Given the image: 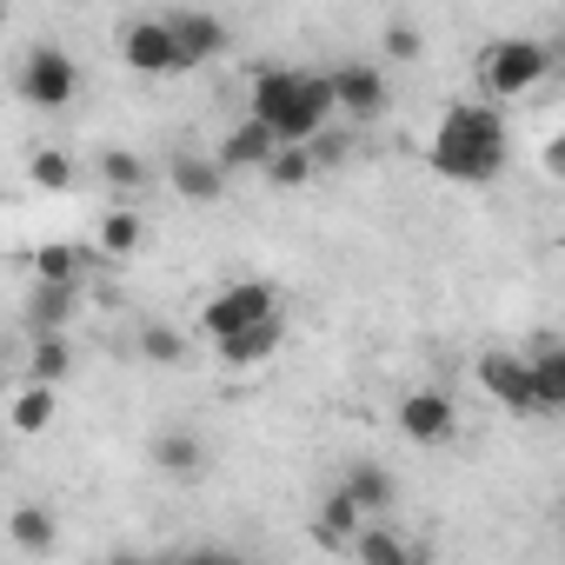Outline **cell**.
Segmentation results:
<instances>
[{
  "mask_svg": "<svg viewBox=\"0 0 565 565\" xmlns=\"http://www.w3.org/2000/svg\"><path fill=\"white\" fill-rule=\"evenodd\" d=\"M479 386H486L505 413L545 419V413H539V393H532V360H525V353H479Z\"/></svg>",
  "mask_w": 565,
  "mask_h": 565,
  "instance_id": "7",
  "label": "cell"
},
{
  "mask_svg": "<svg viewBox=\"0 0 565 565\" xmlns=\"http://www.w3.org/2000/svg\"><path fill=\"white\" fill-rule=\"evenodd\" d=\"M366 525H373V519L353 505V492H347V486H333V492L320 499V512H313V539H320L327 552H353Z\"/></svg>",
  "mask_w": 565,
  "mask_h": 565,
  "instance_id": "12",
  "label": "cell"
},
{
  "mask_svg": "<svg viewBox=\"0 0 565 565\" xmlns=\"http://www.w3.org/2000/svg\"><path fill=\"white\" fill-rule=\"evenodd\" d=\"M107 565H153V558H140V552H114Z\"/></svg>",
  "mask_w": 565,
  "mask_h": 565,
  "instance_id": "33",
  "label": "cell"
},
{
  "mask_svg": "<svg viewBox=\"0 0 565 565\" xmlns=\"http://www.w3.org/2000/svg\"><path fill=\"white\" fill-rule=\"evenodd\" d=\"M380 47H386V54H393V61H419V47H426V41H419V28H413V21H393V28H386V41H380Z\"/></svg>",
  "mask_w": 565,
  "mask_h": 565,
  "instance_id": "29",
  "label": "cell"
},
{
  "mask_svg": "<svg viewBox=\"0 0 565 565\" xmlns=\"http://www.w3.org/2000/svg\"><path fill=\"white\" fill-rule=\"evenodd\" d=\"M333 100H340L347 120L366 127V120H380L393 107V87H386V74L373 61H347V67H333Z\"/></svg>",
  "mask_w": 565,
  "mask_h": 565,
  "instance_id": "8",
  "label": "cell"
},
{
  "mask_svg": "<svg viewBox=\"0 0 565 565\" xmlns=\"http://www.w3.org/2000/svg\"><path fill=\"white\" fill-rule=\"evenodd\" d=\"M266 320H279V294L266 287V279H233V287H220V294L200 307V333H206L213 347H226V340H239V333H253V327H266Z\"/></svg>",
  "mask_w": 565,
  "mask_h": 565,
  "instance_id": "4",
  "label": "cell"
},
{
  "mask_svg": "<svg viewBox=\"0 0 565 565\" xmlns=\"http://www.w3.org/2000/svg\"><path fill=\"white\" fill-rule=\"evenodd\" d=\"M147 239V226H140V213H127V206H114V213H100V259H127L134 246Z\"/></svg>",
  "mask_w": 565,
  "mask_h": 565,
  "instance_id": "23",
  "label": "cell"
},
{
  "mask_svg": "<svg viewBox=\"0 0 565 565\" xmlns=\"http://www.w3.org/2000/svg\"><path fill=\"white\" fill-rule=\"evenodd\" d=\"M74 300H81V287H34L28 294V313H21L28 340H61L67 320H74Z\"/></svg>",
  "mask_w": 565,
  "mask_h": 565,
  "instance_id": "14",
  "label": "cell"
},
{
  "mask_svg": "<svg viewBox=\"0 0 565 565\" xmlns=\"http://www.w3.org/2000/svg\"><path fill=\"white\" fill-rule=\"evenodd\" d=\"M120 61H127L134 74H186L167 14H140V21H127V28H120Z\"/></svg>",
  "mask_w": 565,
  "mask_h": 565,
  "instance_id": "6",
  "label": "cell"
},
{
  "mask_svg": "<svg viewBox=\"0 0 565 565\" xmlns=\"http://www.w3.org/2000/svg\"><path fill=\"white\" fill-rule=\"evenodd\" d=\"M512 160V140H505V120L499 107H479V100H452L433 127V147H426V167L452 186H492Z\"/></svg>",
  "mask_w": 565,
  "mask_h": 565,
  "instance_id": "1",
  "label": "cell"
},
{
  "mask_svg": "<svg viewBox=\"0 0 565 565\" xmlns=\"http://www.w3.org/2000/svg\"><path fill=\"white\" fill-rule=\"evenodd\" d=\"M340 486L353 492V505H360L373 525L393 512V492H399V486H393V472H386V466H366V459H360V466H347V479H340Z\"/></svg>",
  "mask_w": 565,
  "mask_h": 565,
  "instance_id": "17",
  "label": "cell"
},
{
  "mask_svg": "<svg viewBox=\"0 0 565 565\" xmlns=\"http://www.w3.org/2000/svg\"><path fill=\"white\" fill-rule=\"evenodd\" d=\"M100 259V246H67V239H47L34 253V273H41V287H81V273Z\"/></svg>",
  "mask_w": 565,
  "mask_h": 565,
  "instance_id": "16",
  "label": "cell"
},
{
  "mask_svg": "<svg viewBox=\"0 0 565 565\" xmlns=\"http://www.w3.org/2000/svg\"><path fill=\"white\" fill-rule=\"evenodd\" d=\"M28 173H34V186H47V193H67V186H74V160H67V153H34Z\"/></svg>",
  "mask_w": 565,
  "mask_h": 565,
  "instance_id": "28",
  "label": "cell"
},
{
  "mask_svg": "<svg viewBox=\"0 0 565 565\" xmlns=\"http://www.w3.org/2000/svg\"><path fill=\"white\" fill-rule=\"evenodd\" d=\"M100 180L120 186V193H134V186H147V160H140L134 147H107V153H100Z\"/></svg>",
  "mask_w": 565,
  "mask_h": 565,
  "instance_id": "25",
  "label": "cell"
},
{
  "mask_svg": "<svg viewBox=\"0 0 565 565\" xmlns=\"http://www.w3.org/2000/svg\"><path fill=\"white\" fill-rule=\"evenodd\" d=\"M552 67H558V54H552L545 41H525V34L479 47V87H486L492 100H519V94H532Z\"/></svg>",
  "mask_w": 565,
  "mask_h": 565,
  "instance_id": "3",
  "label": "cell"
},
{
  "mask_svg": "<svg viewBox=\"0 0 565 565\" xmlns=\"http://www.w3.org/2000/svg\"><path fill=\"white\" fill-rule=\"evenodd\" d=\"M167 28H173V41H180V61L186 67H200V61H213V54H226V21L220 14H200V8H173L167 14Z\"/></svg>",
  "mask_w": 565,
  "mask_h": 565,
  "instance_id": "11",
  "label": "cell"
},
{
  "mask_svg": "<svg viewBox=\"0 0 565 565\" xmlns=\"http://www.w3.org/2000/svg\"><path fill=\"white\" fill-rule=\"evenodd\" d=\"M353 558H360V565H413V545H406V539L380 519V525H366V532H360Z\"/></svg>",
  "mask_w": 565,
  "mask_h": 565,
  "instance_id": "24",
  "label": "cell"
},
{
  "mask_svg": "<svg viewBox=\"0 0 565 565\" xmlns=\"http://www.w3.org/2000/svg\"><path fill=\"white\" fill-rule=\"evenodd\" d=\"M399 433H406L413 446H446V439L459 433V406H452L446 393L419 386V393H406V399H399Z\"/></svg>",
  "mask_w": 565,
  "mask_h": 565,
  "instance_id": "9",
  "label": "cell"
},
{
  "mask_svg": "<svg viewBox=\"0 0 565 565\" xmlns=\"http://www.w3.org/2000/svg\"><path fill=\"white\" fill-rule=\"evenodd\" d=\"M539 160H545V173H552V180H565V134H552Z\"/></svg>",
  "mask_w": 565,
  "mask_h": 565,
  "instance_id": "32",
  "label": "cell"
},
{
  "mask_svg": "<svg viewBox=\"0 0 565 565\" xmlns=\"http://www.w3.org/2000/svg\"><path fill=\"white\" fill-rule=\"evenodd\" d=\"M8 419H14L21 439H41V433L54 426V386H21L14 406H8Z\"/></svg>",
  "mask_w": 565,
  "mask_h": 565,
  "instance_id": "22",
  "label": "cell"
},
{
  "mask_svg": "<svg viewBox=\"0 0 565 565\" xmlns=\"http://www.w3.org/2000/svg\"><path fill=\"white\" fill-rule=\"evenodd\" d=\"M67 373H74V347H67V333H61V340H34L21 386H61Z\"/></svg>",
  "mask_w": 565,
  "mask_h": 565,
  "instance_id": "20",
  "label": "cell"
},
{
  "mask_svg": "<svg viewBox=\"0 0 565 565\" xmlns=\"http://www.w3.org/2000/svg\"><path fill=\"white\" fill-rule=\"evenodd\" d=\"M54 532H61V525H54L47 505H14V512H8V539H14L21 552H34V558L54 552Z\"/></svg>",
  "mask_w": 565,
  "mask_h": 565,
  "instance_id": "21",
  "label": "cell"
},
{
  "mask_svg": "<svg viewBox=\"0 0 565 565\" xmlns=\"http://www.w3.org/2000/svg\"><path fill=\"white\" fill-rule=\"evenodd\" d=\"M153 466H160L167 479H200V466H206V446H200L186 426H167V433L153 439Z\"/></svg>",
  "mask_w": 565,
  "mask_h": 565,
  "instance_id": "18",
  "label": "cell"
},
{
  "mask_svg": "<svg viewBox=\"0 0 565 565\" xmlns=\"http://www.w3.org/2000/svg\"><path fill=\"white\" fill-rule=\"evenodd\" d=\"M213 160L226 167V180H233V173H266V167L279 160V134L259 127V120H239V127L213 147Z\"/></svg>",
  "mask_w": 565,
  "mask_h": 565,
  "instance_id": "10",
  "label": "cell"
},
{
  "mask_svg": "<svg viewBox=\"0 0 565 565\" xmlns=\"http://www.w3.org/2000/svg\"><path fill=\"white\" fill-rule=\"evenodd\" d=\"M307 153H313V167H340V160H347V134H340V127H327Z\"/></svg>",
  "mask_w": 565,
  "mask_h": 565,
  "instance_id": "31",
  "label": "cell"
},
{
  "mask_svg": "<svg viewBox=\"0 0 565 565\" xmlns=\"http://www.w3.org/2000/svg\"><path fill=\"white\" fill-rule=\"evenodd\" d=\"M140 353H147L153 366H180V360H186V340H180L173 327H147V333H140Z\"/></svg>",
  "mask_w": 565,
  "mask_h": 565,
  "instance_id": "27",
  "label": "cell"
},
{
  "mask_svg": "<svg viewBox=\"0 0 565 565\" xmlns=\"http://www.w3.org/2000/svg\"><path fill=\"white\" fill-rule=\"evenodd\" d=\"M14 94H21L28 107H47V114L74 107V94H81L74 54H67L61 41H34V47L21 54V67H14Z\"/></svg>",
  "mask_w": 565,
  "mask_h": 565,
  "instance_id": "5",
  "label": "cell"
},
{
  "mask_svg": "<svg viewBox=\"0 0 565 565\" xmlns=\"http://www.w3.org/2000/svg\"><path fill=\"white\" fill-rule=\"evenodd\" d=\"M558 74H565V54H558Z\"/></svg>",
  "mask_w": 565,
  "mask_h": 565,
  "instance_id": "34",
  "label": "cell"
},
{
  "mask_svg": "<svg viewBox=\"0 0 565 565\" xmlns=\"http://www.w3.org/2000/svg\"><path fill=\"white\" fill-rule=\"evenodd\" d=\"M532 393H539V413L558 419L565 413V340H539L532 353Z\"/></svg>",
  "mask_w": 565,
  "mask_h": 565,
  "instance_id": "15",
  "label": "cell"
},
{
  "mask_svg": "<svg viewBox=\"0 0 565 565\" xmlns=\"http://www.w3.org/2000/svg\"><path fill=\"white\" fill-rule=\"evenodd\" d=\"M313 173H320V167H313V153H307V147H279V160L266 167V180H273V186H307Z\"/></svg>",
  "mask_w": 565,
  "mask_h": 565,
  "instance_id": "26",
  "label": "cell"
},
{
  "mask_svg": "<svg viewBox=\"0 0 565 565\" xmlns=\"http://www.w3.org/2000/svg\"><path fill=\"white\" fill-rule=\"evenodd\" d=\"M279 340H287V320H266V327H253V333H239V340H226V347H213L226 366H266L273 353H279Z\"/></svg>",
  "mask_w": 565,
  "mask_h": 565,
  "instance_id": "19",
  "label": "cell"
},
{
  "mask_svg": "<svg viewBox=\"0 0 565 565\" xmlns=\"http://www.w3.org/2000/svg\"><path fill=\"white\" fill-rule=\"evenodd\" d=\"M173 565H253L246 552H226V545H193V552H180Z\"/></svg>",
  "mask_w": 565,
  "mask_h": 565,
  "instance_id": "30",
  "label": "cell"
},
{
  "mask_svg": "<svg viewBox=\"0 0 565 565\" xmlns=\"http://www.w3.org/2000/svg\"><path fill=\"white\" fill-rule=\"evenodd\" d=\"M340 100H333V74H300V67H259L253 94H246V120L273 127L279 147H313L333 127Z\"/></svg>",
  "mask_w": 565,
  "mask_h": 565,
  "instance_id": "2",
  "label": "cell"
},
{
  "mask_svg": "<svg viewBox=\"0 0 565 565\" xmlns=\"http://www.w3.org/2000/svg\"><path fill=\"white\" fill-rule=\"evenodd\" d=\"M167 180H173V193H180V200H193V206H206V200H220V193H226V167H220L213 153H193V147L167 160Z\"/></svg>",
  "mask_w": 565,
  "mask_h": 565,
  "instance_id": "13",
  "label": "cell"
}]
</instances>
